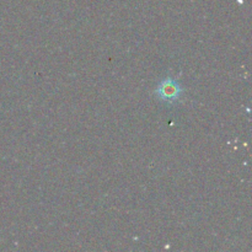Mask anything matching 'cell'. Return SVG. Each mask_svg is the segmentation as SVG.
Returning <instances> with one entry per match:
<instances>
[{
  "label": "cell",
  "mask_w": 252,
  "mask_h": 252,
  "mask_svg": "<svg viewBox=\"0 0 252 252\" xmlns=\"http://www.w3.org/2000/svg\"><path fill=\"white\" fill-rule=\"evenodd\" d=\"M182 89L177 81L174 79L167 78L166 80L162 81L157 89V94L161 100L166 101V102H174L177 98L181 96Z\"/></svg>",
  "instance_id": "obj_1"
}]
</instances>
